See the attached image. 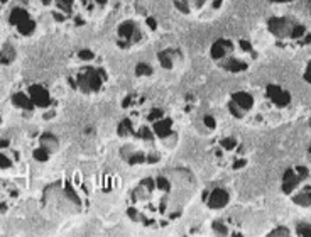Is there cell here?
I'll return each mask as SVG.
<instances>
[{"mask_svg":"<svg viewBox=\"0 0 311 237\" xmlns=\"http://www.w3.org/2000/svg\"><path fill=\"white\" fill-rule=\"evenodd\" d=\"M117 137L122 142L120 156L129 166H154L178 147L179 127L168 107L144 95H129Z\"/></svg>","mask_w":311,"mask_h":237,"instance_id":"cell-1","label":"cell"},{"mask_svg":"<svg viewBox=\"0 0 311 237\" xmlns=\"http://www.w3.org/2000/svg\"><path fill=\"white\" fill-rule=\"evenodd\" d=\"M198 190L191 170L176 166L144 176L125 198L127 217L146 229H164L178 222Z\"/></svg>","mask_w":311,"mask_h":237,"instance_id":"cell-2","label":"cell"},{"mask_svg":"<svg viewBox=\"0 0 311 237\" xmlns=\"http://www.w3.org/2000/svg\"><path fill=\"white\" fill-rule=\"evenodd\" d=\"M110 69L103 56L93 49H80L75 54L73 66L68 71V83L71 90L86 99L103 95L110 87Z\"/></svg>","mask_w":311,"mask_h":237,"instance_id":"cell-3","label":"cell"},{"mask_svg":"<svg viewBox=\"0 0 311 237\" xmlns=\"http://www.w3.org/2000/svg\"><path fill=\"white\" fill-rule=\"evenodd\" d=\"M157 19L144 7H127L114 24L115 46L122 51H137L147 46L157 34Z\"/></svg>","mask_w":311,"mask_h":237,"instance_id":"cell-4","label":"cell"},{"mask_svg":"<svg viewBox=\"0 0 311 237\" xmlns=\"http://www.w3.org/2000/svg\"><path fill=\"white\" fill-rule=\"evenodd\" d=\"M49 14L54 24L64 29H81L98 19L110 0H34Z\"/></svg>","mask_w":311,"mask_h":237,"instance_id":"cell-5","label":"cell"},{"mask_svg":"<svg viewBox=\"0 0 311 237\" xmlns=\"http://www.w3.org/2000/svg\"><path fill=\"white\" fill-rule=\"evenodd\" d=\"M208 56L218 69L230 75H239L250 68L257 53L254 51L252 43L244 38H218L210 46Z\"/></svg>","mask_w":311,"mask_h":237,"instance_id":"cell-6","label":"cell"},{"mask_svg":"<svg viewBox=\"0 0 311 237\" xmlns=\"http://www.w3.org/2000/svg\"><path fill=\"white\" fill-rule=\"evenodd\" d=\"M12 104L17 110L29 117L49 119L56 115L58 100L54 99L51 90L43 83H26L19 90L12 94Z\"/></svg>","mask_w":311,"mask_h":237,"instance_id":"cell-7","label":"cell"},{"mask_svg":"<svg viewBox=\"0 0 311 237\" xmlns=\"http://www.w3.org/2000/svg\"><path fill=\"white\" fill-rule=\"evenodd\" d=\"M7 26L19 39H32L41 31L39 7L34 0H21L7 9Z\"/></svg>","mask_w":311,"mask_h":237,"instance_id":"cell-8","label":"cell"},{"mask_svg":"<svg viewBox=\"0 0 311 237\" xmlns=\"http://www.w3.org/2000/svg\"><path fill=\"white\" fill-rule=\"evenodd\" d=\"M44 207L61 217L76 215L83 210V198L68 180H59L49 185L43 195Z\"/></svg>","mask_w":311,"mask_h":237,"instance_id":"cell-9","label":"cell"},{"mask_svg":"<svg viewBox=\"0 0 311 237\" xmlns=\"http://www.w3.org/2000/svg\"><path fill=\"white\" fill-rule=\"evenodd\" d=\"M210 154L220 168L242 170L247 165V149L237 136H218L210 144Z\"/></svg>","mask_w":311,"mask_h":237,"instance_id":"cell-10","label":"cell"},{"mask_svg":"<svg viewBox=\"0 0 311 237\" xmlns=\"http://www.w3.org/2000/svg\"><path fill=\"white\" fill-rule=\"evenodd\" d=\"M227 0H173V6L181 16L189 21L210 22L220 16Z\"/></svg>","mask_w":311,"mask_h":237,"instance_id":"cell-11","label":"cell"},{"mask_svg":"<svg viewBox=\"0 0 311 237\" xmlns=\"http://www.w3.org/2000/svg\"><path fill=\"white\" fill-rule=\"evenodd\" d=\"M184 61L183 51L178 48H164L157 53V63L166 71H176Z\"/></svg>","mask_w":311,"mask_h":237,"instance_id":"cell-12","label":"cell"},{"mask_svg":"<svg viewBox=\"0 0 311 237\" xmlns=\"http://www.w3.org/2000/svg\"><path fill=\"white\" fill-rule=\"evenodd\" d=\"M58 149H59L58 137L51 132H44V134H41V137H39V147L34 149L32 154H34V157L38 161H48L51 156L56 154Z\"/></svg>","mask_w":311,"mask_h":237,"instance_id":"cell-13","label":"cell"},{"mask_svg":"<svg viewBox=\"0 0 311 237\" xmlns=\"http://www.w3.org/2000/svg\"><path fill=\"white\" fill-rule=\"evenodd\" d=\"M203 202H205L206 208H210V210H220V208L229 205L230 193H229V190L224 187H215L205 193Z\"/></svg>","mask_w":311,"mask_h":237,"instance_id":"cell-14","label":"cell"},{"mask_svg":"<svg viewBox=\"0 0 311 237\" xmlns=\"http://www.w3.org/2000/svg\"><path fill=\"white\" fill-rule=\"evenodd\" d=\"M21 160L19 151L14 147L11 139L0 137V170H11Z\"/></svg>","mask_w":311,"mask_h":237,"instance_id":"cell-15","label":"cell"},{"mask_svg":"<svg viewBox=\"0 0 311 237\" xmlns=\"http://www.w3.org/2000/svg\"><path fill=\"white\" fill-rule=\"evenodd\" d=\"M264 92H266V95L269 97V100L272 102V105L276 109H286L291 104V94L279 85H272L271 83V85L266 87Z\"/></svg>","mask_w":311,"mask_h":237,"instance_id":"cell-16","label":"cell"},{"mask_svg":"<svg viewBox=\"0 0 311 237\" xmlns=\"http://www.w3.org/2000/svg\"><path fill=\"white\" fill-rule=\"evenodd\" d=\"M19 198V190L14 187L12 183H6V181H0V213L11 210L14 202Z\"/></svg>","mask_w":311,"mask_h":237,"instance_id":"cell-17","label":"cell"},{"mask_svg":"<svg viewBox=\"0 0 311 237\" xmlns=\"http://www.w3.org/2000/svg\"><path fill=\"white\" fill-rule=\"evenodd\" d=\"M16 58H17L16 46L12 43H9V41L0 39V69L6 66H11V64L16 61Z\"/></svg>","mask_w":311,"mask_h":237,"instance_id":"cell-18","label":"cell"},{"mask_svg":"<svg viewBox=\"0 0 311 237\" xmlns=\"http://www.w3.org/2000/svg\"><path fill=\"white\" fill-rule=\"evenodd\" d=\"M298 235L309 237V235H311V225H308V224H299V225H298Z\"/></svg>","mask_w":311,"mask_h":237,"instance_id":"cell-19","label":"cell"},{"mask_svg":"<svg viewBox=\"0 0 311 237\" xmlns=\"http://www.w3.org/2000/svg\"><path fill=\"white\" fill-rule=\"evenodd\" d=\"M269 235H289V230H287L286 227H279V229L272 230Z\"/></svg>","mask_w":311,"mask_h":237,"instance_id":"cell-20","label":"cell"},{"mask_svg":"<svg viewBox=\"0 0 311 237\" xmlns=\"http://www.w3.org/2000/svg\"><path fill=\"white\" fill-rule=\"evenodd\" d=\"M304 80L311 83V61L308 63V66H306V71H304Z\"/></svg>","mask_w":311,"mask_h":237,"instance_id":"cell-21","label":"cell"},{"mask_svg":"<svg viewBox=\"0 0 311 237\" xmlns=\"http://www.w3.org/2000/svg\"><path fill=\"white\" fill-rule=\"evenodd\" d=\"M9 2H11V0H0V14L9 9Z\"/></svg>","mask_w":311,"mask_h":237,"instance_id":"cell-22","label":"cell"},{"mask_svg":"<svg viewBox=\"0 0 311 237\" xmlns=\"http://www.w3.org/2000/svg\"><path fill=\"white\" fill-rule=\"evenodd\" d=\"M0 124H2V119H0Z\"/></svg>","mask_w":311,"mask_h":237,"instance_id":"cell-23","label":"cell"}]
</instances>
